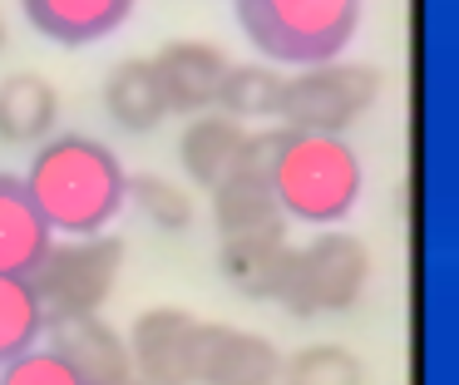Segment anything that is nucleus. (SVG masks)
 Returning <instances> with one entry per match:
<instances>
[{
    "mask_svg": "<svg viewBox=\"0 0 459 385\" xmlns=\"http://www.w3.org/2000/svg\"><path fill=\"white\" fill-rule=\"evenodd\" d=\"M281 69H272L267 59H247V65H228V79H222L218 109L238 124L247 118H277V99H281Z\"/></svg>",
    "mask_w": 459,
    "mask_h": 385,
    "instance_id": "6ab92c4d",
    "label": "nucleus"
},
{
    "mask_svg": "<svg viewBox=\"0 0 459 385\" xmlns=\"http://www.w3.org/2000/svg\"><path fill=\"white\" fill-rule=\"evenodd\" d=\"M376 99H380L376 65H356V59H321V65H307L301 74L281 79L277 118H281V128L346 138V128L356 124Z\"/></svg>",
    "mask_w": 459,
    "mask_h": 385,
    "instance_id": "423d86ee",
    "label": "nucleus"
},
{
    "mask_svg": "<svg viewBox=\"0 0 459 385\" xmlns=\"http://www.w3.org/2000/svg\"><path fill=\"white\" fill-rule=\"evenodd\" d=\"M45 346L80 375L84 385H124L134 375L129 346L109 321H100V311L90 316H45Z\"/></svg>",
    "mask_w": 459,
    "mask_h": 385,
    "instance_id": "1a4fd4ad",
    "label": "nucleus"
},
{
    "mask_svg": "<svg viewBox=\"0 0 459 385\" xmlns=\"http://www.w3.org/2000/svg\"><path fill=\"white\" fill-rule=\"evenodd\" d=\"M262 168L277 193V207L287 223L307 227H336L351 217L366 188L360 153L336 134H301V128H277L257 134Z\"/></svg>",
    "mask_w": 459,
    "mask_h": 385,
    "instance_id": "f03ea898",
    "label": "nucleus"
},
{
    "mask_svg": "<svg viewBox=\"0 0 459 385\" xmlns=\"http://www.w3.org/2000/svg\"><path fill=\"white\" fill-rule=\"evenodd\" d=\"M277 375H281V351L267 336L203 321L193 385H277Z\"/></svg>",
    "mask_w": 459,
    "mask_h": 385,
    "instance_id": "6e6552de",
    "label": "nucleus"
},
{
    "mask_svg": "<svg viewBox=\"0 0 459 385\" xmlns=\"http://www.w3.org/2000/svg\"><path fill=\"white\" fill-rule=\"evenodd\" d=\"M208 193H212L218 237H287V217H281L277 193L267 183V168H262V144L247 168H238V173L222 178Z\"/></svg>",
    "mask_w": 459,
    "mask_h": 385,
    "instance_id": "f8f14e48",
    "label": "nucleus"
},
{
    "mask_svg": "<svg viewBox=\"0 0 459 385\" xmlns=\"http://www.w3.org/2000/svg\"><path fill=\"white\" fill-rule=\"evenodd\" d=\"M198 331L203 321L183 306H149L129 326V365L149 385H193V361H198Z\"/></svg>",
    "mask_w": 459,
    "mask_h": 385,
    "instance_id": "0eeeda50",
    "label": "nucleus"
},
{
    "mask_svg": "<svg viewBox=\"0 0 459 385\" xmlns=\"http://www.w3.org/2000/svg\"><path fill=\"white\" fill-rule=\"evenodd\" d=\"M50 242H55V232L40 217L35 197L25 193V178L0 168V272L25 276L45 257Z\"/></svg>",
    "mask_w": 459,
    "mask_h": 385,
    "instance_id": "2eb2a0df",
    "label": "nucleus"
},
{
    "mask_svg": "<svg viewBox=\"0 0 459 385\" xmlns=\"http://www.w3.org/2000/svg\"><path fill=\"white\" fill-rule=\"evenodd\" d=\"M370 282V252L356 232L321 227L307 247H291L277 282V302L291 316H336L360 302Z\"/></svg>",
    "mask_w": 459,
    "mask_h": 385,
    "instance_id": "20e7f679",
    "label": "nucleus"
},
{
    "mask_svg": "<svg viewBox=\"0 0 459 385\" xmlns=\"http://www.w3.org/2000/svg\"><path fill=\"white\" fill-rule=\"evenodd\" d=\"M119 267H124V237L94 232V237H55L25 276H30L45 316H90L109 302Z\"/></svg>",
    "mask_w": 459,
    "mask_h": 385,
    "instance_id": "39448f33",
    "label": "nucleus"
},
{
    "mask_svg": "<svg viewBox=\"0 0 459 385\" xmlns=\"http://www.w3.org/2000/svg\"><path fill=\"white\" fill-rule=\"evenodd\" d=\"M153 74L169 99V114H208V109H218L228 55L208 39H169L153 55Z\"/></svg>",
    "mask_w": 459,
    "mask_h": 385,
    "instance_id": "9d476101",
    "label": "nucleus"
},
{
    "mask_svg": "<svg viewBox=\"0 0 459 385\" xmlns=\"http://www.w3.org/2000/svg\"><path fill=\"white\" fill-rule=\"evenodd\" d=\"M0 385H84L50 346H30L25 355L0 365Z\"/></svg>",
    "mask_w": 459,
    "mask_h": 385,
    "instance_id": "4be33fe9",
    "label": "nucleus"
},
{
    "mask_svg": "<svg viewBox=\"0 0 459 385\" xmlns=\"http://www.w3.org/2000/svg\"><path fill=\"white\" fill-rule=\"evenodd\" d=\"M104 109L124 134H153V128L169 118V99L159 89L153 74V59H119L104 79Z\"/></svg>",
    "mask_w": 459,
    "mask_h": 385,
    "instance_id": "dca6fc26",
    "label": "nucleus"
},
{
    "mask_svg": "<svg viewBox=\"0 0 459 385\" xmlns=\"http://www.w3.org/2000/svg\"><path fill=\"white\" fill-rule=\"evenodd\" d=\"M0 49H5V15H0Z\"/></svg>",
    "mask_w": 459,
    "mask_h": 385,
    "instance_id": "5701e85b",
    "label": "nucleus"
},
{
    "mask_svg": "<svg viewBox=\"0 0 459 385\" xmlns=\"http://www.w3.org/2000/svg\"><path fill=\"white\" fill-rule=\"evenodd\" d=\"M21 178L55 237H94L109 232V223L124 213L129 168L90 134H50L35 144L30 173Z\"/></svg>",
    "mask_w": 459,
    "mask_h": 385,
    "instance_id": "f257e3e1",
    "label": "nucleus"
},
{
    "mask_svg": "<svg viewBox=\"0 0 459 385\" xmlns=\"http://www.w3.org/2000/svg\"><path fill=\"white\" fill-rule=\"evenodd\" d=\"M178 158L198 188H218L222 178H232L257 158V134H247V124L228 118L222 109H208V114L188 118L178 138Z\"/></svg>",
    "mask_w": 459,
    "mask_h": 385,
    "instance_id": "9b49d317",
    "label": "nucleus"
},
{
    "mask_svg": "<svg viewBox=\"0 0 459 385\" xmlns=\"http://www.w3.org/2000/svg\"><path fill=\"white\" fill-rule=\"evenodd\" d=\"M124 385H149V381H139V375H129V381H124Z\"/></svg>",
    "mask_w": 459,
    "mask_h": 385,
    "instance_id": "b1692460",
    "label": "nucleus"
},
{
    "mask_svg": "<svg viewBox=\"0 0 459 385\" xmlns=\"http://www.w3.org/2000/svg\"><path fill=\"white\" fill-rule=\"evenodd\" d=\"M277 385H366V365L346 346L316 341V346H301L297 355H281Z\"/></svg>",
    "mask_w": 459,
    "mask_h": 385,
    "instance_id": "412c9836",
    "label": "nucleus"
},
{
    "mask_svg": "<svg viewBox=\"0 0 459 385\" xmlns=\"http://www.w3.org/2000/svg\"><path fill=\"white\" fill-rule=\"evenodd\" d=\"M287 237H222L218 242V272L242 296H272L287 267Z\"/></svg>",
    "mask_w": 459,
    "mask_h": 385,
    "instance_id": "f3484780",
    "label": "nucleus"
},
{
    "mask_svg": "<svg viewBox=\"0 0 459 385\" xmlns=\"http://www.w3.org/2000/svg\"><path fill=\"white\" fill-rule=\"evenodd\" d=\"M232 10L267 65L297 69L341 59L360 25V0H232Z\"/></svg>",
    "mask_w": 459,
    "mask_h": 385,
    "instance_id": "7ed1b4c3",
    "label": "nucleus"
},
{
    "mask_svg": "<svg viewBox=\"0 0 459 385\" xmlns=\"http://www.w3.org/2000/svg\"><path fill=\"white\" fill-rule=\"evenodd\" d=\"M139 0H21L30 30L55 45H94L134 15Z\"/></svg>",
    "mask_w": 459,
    "mask_h": 385,
    "instance_id": "4468645a",
    "label": "nucleus"
},
{
    "mask_svg": "<svg viewBox=\"0 0 459 385\" xmlns=\"http://www.w3.org/2000/svg\"><path fill=\"white\" fill-rule=\"evenodd\" d=\"M124 207H139L159 232H188L198 207H193V193L178 188L163 173H129L124 183Z\"/></svg>",
    "mask_w": 459,
    "mask_h": 385,
    "instance_id": "aec40b11",
    "label": "nucleus"
},
{
    "mask_svg": "<svg viewBox=\"0 0 459 385\" xmlns=\"http://www.w3.org/2000/svg\"><path fill=\"white\" fill-rule=\"evenodd\" d=\"M60 124V89L35 69H15L0 79V144L35 148Z\"/></svg>",
    "mask_w": 459,
    "mask_h": 385,
    "instance_id": "ddd939ff",
    "label": "nucleus"
},
{
    "mask_svg": "<svg viewBox=\"0 0 459 385\" xmlns=\"http://www.w3.org/2000/svg\"><path fill=\"white\" fill-rule=\"evenodd\" d=\"M45 336V306L35 296L30 276L0 272V365L40 346Z\"/></svg>",
    "mask_w": 459,
    "mask_h": 385,
    "instance_id": "a211bd4d",
    "label": "nucleus"
}]
</instances>
